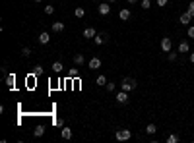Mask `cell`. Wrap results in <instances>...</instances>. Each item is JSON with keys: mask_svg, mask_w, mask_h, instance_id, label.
<instances>
[{"mask_svg": "<svg viewBox=\"0 0 194 143\" xmlns=\"http://www.w3.org/2000/svg\"><path fill=\"white\" fill-rule=\"evenodd\" d=\"M21 56L29 58V56H31V49H29V47H24V49H21Z\"/></svg>", "mask_w": 194, "mask_h": 143, "instance_id": "cell-21", "label": "cell"}, {"mask_svg": "<svg viewBox=\"0 0 194 143\" xmlns=\"http://www.w3.org/2000/svg\"><path fill=\"white\" fill-rule=\"evenodd\" d=\"M14 83H16V75L14 74H8L6 75V85L10 87V89H14Z\"/></svg>", "mask_w": 194, "mask_h": 143, "instance_id": "cell-11", "label": "cell"}, {"mask_svg": "<svg viewBox=\"0 0 194 143\" xmlns=\"http://www.w3.org/2000/svg\"><path fill=\"white\" fill-rule=\"evenodd\" d=\"M188 50H190V45L186 41H180L179 43V52H188Z\"/></svg>", "mask_w": 194, "mask_h": 143, "instance_id": "cell-15", "label": "cell"}, {"mask_svg": "<svg viewBox=\"0 0 194 143\" xmlns=\"http://www.w3.org/2000/svg\"><path fill=\"white\" fill-rule=\"evenodd\" d=\"M43 134H45V128L43 126H37L35 130H33V135H35V137H41Z\"/></svg>", "mask_w": 194, "mask_h": 143, "instance_id": "cell-20", "label": "cell"}, {"mask_svg": "<svg viewBox=\"0 0 194 143\" xmlns=\"http://www.w3.org/2000/svg\"><path fill=\"white\" fill-rule=\"evenodd\" d=\"M45 14H47V16L54 14V6H53V4H49V6H45Z\"/></svg>", "mask_w": 194, "mask_h": 143, "instance_id": "cell-23", "label": "cell"}, {"mask_svg": "<svg viewBox=\"0 0 194 143\" xmlns=\"http://www.w3.org/2000/svg\"><path fill=\"white\" fill-rule=\"evenodd\" d=\"M78 74H80V72H78V68H72L70 72H68V75H70V78H78Z\"/></svg>", "mask_w": 194, "mask_h": 143, "instance_id": "cell-29", "label": "cell"}, {"mask_svg": "<svg viewBox=\"0 0 194 143\" xmlns=\"http://www.w3.org/2000/svg\"><path fill=\"white\" fill-rule=\"evenodd\" d=\"M95 83H97V85H107V79H105V75H99Z\"/></svg>", "mask_w": 194, "mask_h": 143, "instance_id": "cell-25", "label": "cell"}, {"mask_svg": "<svg viewBox=\"0 0 194 143\" xmlns=\"http://www.w3.org/2000/svg\"><path fill=\"white\" fill-rule=\"evenodd\" d=\"M115 99H117V103H119V105H126V103H128V93L120 89V91L117 93V97H115Z\"/></svg>", "mask_w": 194, "mask_h": 143, "instance_id": "cell-4", "label": "cell"}, {"mask_svg": "<svg viewBox=\"0 0 194 143\" xmlns=\"http://www.w3.org/2000/svg\"><path fill=\"white\" fill-rule=\"evenodd\" d=\"M51 41V35H49V33H41V35H39V43H41V45H47V43Z\"/></svg>", "mask_w": 194, "mask_h": 143, "instance_id": "cell-14", "label": "cell"}, {"mask_svg": "<svg viewBox=\"0 0 194 143\" xmlns=\"http://www.w3.org/2000/svg\"><path fill=\"white\" fill-rule=\"evenodd\" d=\"M74 64H76V66H84V64H86V58L82 56V54H74Z\"/></svg>", "mask_w": 194, "mask_h": 143, "instance_id": "cell-16", "label": "cell"}, {"mask_svg": "<svg viewBox=\"0 0 194 143\" xmlns=\"http://www.w3.org/2000/svg\"><path fill=\"white\" fill-rule=\"evenodd\" d=\"M157 6H167V0H157Z\"/></svg>", "mask_w": 194, "mask_h": 143, "instance_id": "cell-33", "label": "cell"}, {"mask_svg": "<svg viewBox=\"0 0 194 143\" xmlns=\"http://www.w3.org/2000/svg\"><path fill=\"white\" fill-rule=\"evenodd\" d=\"M97 10H99V14H101V16H109L111 6H109V4H99V8H97Z\"/></svg>", "mask_w": 194, "mask_h": 143, "instance_id": "cell-9", "label": "cell"}, {"mask_svg": "<svg viewBox=\"0 0 194 143\" xmlns=\"http://www.w3.org/2000/svg\"><path fill=\"white\" fill-rule=\"evenodd\" d=\"M35 2H43V0H35Z\"/></svg>", "mask_w": 194, "mask_h": 143, "instance_id": "cell-36", "label": "cell"}, {"mask_svg": "<svg viewBox=\"0 0 194 143\" xmlns=\"http://www.w3.org/2000/svg\"><path fill=\"white\" fill-rule=\"evenodd\" d=\"M53 31L54 33H62L64 31V23H62V21H54V23H53Z\"/></svg>", "mask_w": 194, "mask_h": 143, "instance_id": "cell-13", "label": "cell"}, {"mask_svg": "<svg viewBox=\"0 0 194 143\" xmlns=\"http://www.w3.org/2000/svg\"><path fill=\"white\" fill-rule=\"evenodd\" d=\"M130 16H132V14H130V10H128V8H122L120 12H119V18H120L122 21H128V19H130Z\"/></svg>", "mask_w": 194, "mask_h": 143, "instance_id": "cell-6", "label": "cell"}, {"mask_svg": "<svg viewBox=\"0 0 194 143\" xmlns=\"http://www.w3.org/2000/svg\"><path fill=\"white\" fill-rule=\"evenodd\" d=\"M155 131H157V128H155V124H147V126H146V134H150V135H153V134H155Z\"/></svg>", "mask_w": 194, "mask_h": 143, "instance_id": "cell-19", "label": "cell"}, {"mask_svg": "<svg viewBox=\"0 0 194 143\" xmlns=\"http://www.w3.org/2000/svg\"><path fill=\"white\" fill-rule=\"evenodd\" d=\"M95 35H97V31H95L93 27H87V29H84V37H86V39H93Z\"/></svg>", "mask_w": 194, "mask_h": 143, "instance_id": "cell-8", "label": "cell"}, {"mask_svg": "<svg viewBox=\"0 0 194 143\" xmlns=\"http://www.w3.org/2000/svg\"><path fill=\"white\" fill-rule=\"evenodd\" d=\"M115 137L119 139V141H128V139H132V131L130 130H117L115 131Z\"/></svg>", "mask_w": 194, "mask_h": 143, "instance_id": "cell-2", "label": "cell"}, {"mask_svg": "<svg viewBox=\"0 0 194 143\" xmlns=\"http://www.w3.org/2000/svg\"><path fill=\"white\" fill-rule=\"evenodd\" d=\"M54 124L58 126V128H64V120H62V118H56V120H54Z\"/></svg>", "mask_w": 194, "mask_h": 143, "instance_id": "cell-31", "label": "cell"}, {"mask_svg": "<svg viewBox=\"0 0 194 143\" xmlns=\"http://www.w3.org/2000/svg\"><path fill=\"white\" fill-rule=\"evenodd\" d=\"M97 68H101V60L95 56V58L89 60V70H97Z\"/></svg>", "mask_w": 194, "mask_h": 143, "instance_id": "cell-10", "label": "cell"}, {"mask_svg": "<svg viewBox=\"0 0 194 143\" xmlns=\"http://www.w3.org/2000/svg\"><path fill=\"white\" fill-rule=\"evenodd\" d=\"M62 139H72V130L70 128H62Z\"/></svg>", "mask_w": 194, "mask_h": 143, "instance_id": "cell-17", "label": "cell"}, {"mask_svg": "<svg viewBox=\"0 0 194 143\" xmlns=\"http://www.w3.org/2000/svg\"><path fill=\"white\" fill-rule=\"evenodd\" d=\"M107 91H115V87H117V83H113V81H107Z\"/></svg>", "mask_w": 194, "mask_h": 143, "instance_id": "cell-28", "label": "cell"}, {"mask_svg": "<svg viewBox=\"0 0 194 143\" xmlns=\"http://www.w3.org/2000/svg\"><path fill=\"white\" fill-rule=\"evenodd\" d=\"M190 62L194 64V52H190Z\"/></svg>", "mask_w": 194, "mask_h": 143, "instance_id": "cell-34", "label": "cell"}, {"mask_svg": "<svg viewBox=\"0 0 194 143\" xmlns=\"http://www.w3.org/2000/svg\"><path fill=\"white\" fill-rule=\"evenodd\" d=\"M109 2H117V0H109Z\"/></svg>", "mask_w": 194, "mask_h": 143, "instance_id": "cell-35", "label": "cell"}, {"mask_svg": "<svg viewBox=\"0 0 194 143\" xmlns=\"http://www.w3.org/2000/svg\"><path fill=\"white\" fill-rule=\"evenodd\" d=\"M159 47H161V50H163V52H171V49H173V43H171V39H169V37H163V39H161V43H159Z\"/></svg>", "mask_w": 194, "mask_h": 143, "instance_id": "cell-3", "label": "cell"}, {"mask_svg": "<svg viewBox=\"0 0 194 143\" xmlns=\"http://www.w3.org/2000/svg\"><path fill=\"white\" fill-rule=\"evenodd\" d=\"M190 19H192V16H190L188 12H182V14H180V18H179V21H180L182 25H188V23H190Z\"/></svg>", "mask_w": 194, "mask_h": 143, "instance_id": "cell-7", "label": "cell"}, {"mask_svg": "<svg viewBox=\"0 0 194 143\" xmlns=\"http://www.w3.org/2000/svg\"><path fill=\"white\" fill-rule=\"evenodd\" d=\"M167 58H169L171 62H175V60H177V52H169V54H167Z\"/></svg>", "mask_w": 194, "mask_h": 143, "instance_id": "cell-30", "label": "cell"}, {"mask_svg": "<svg viewBox=\"0 0 194 143\" xmlns=\"http://www.w3.org/2000/svg\"><path fill=\"white\" fill-rule=\"evenodd\" d=\"M186 35L194 39V25H190V27H188V31H186Z\"/></svg>", "mask_w": 194, "mask_h": 143, "instance_id": "cell-32", "label": "cell"}, {"mask_svg": "<svg viewBox=\"0 0 194 143\" xmlns=\"http://www.w3.org/2000/svg\"><path fill=\"white\" fill-rule=\"evenodd\" d=\"M142 8H144V10H150V8H152V2H150V0H142Z\"/></svg>", "mask_w": 194, "mask_h": 143, "instance_id": "cell-27", "label": "cell"}, {"mask_svg": "<svg viewBox=\"0 0 194 143\" xmlns=\"http://www.w3.org/2000/svg\"><path fill=\"white\" fill-rule=\"evenodd\" d=\"M136 85H138V83H136V79H134V78H124V79L120 81V89H122V91H126V93H130V91H134V89H136Z\"/></svg>", "mask_w": 194, "mask_h": 143, "instance_id": "cell-1", "label": "cell"}, {"mask_svg": "<svg viewBox=\"0 0 194 143\" xmlns=\"http://www.w3.org/2000/svg\"><path fill=\"white\" fill-rule=\"evenodd\" d=\"M74 16H76V18H84V16H86V10H84L82 6L74 8Z\"/></svg>", "mask_w": 194, "mask_h": 143, "instance_id": "cell-18", "label": "cell"}, {"mask_svg": "<svg viewBox=\"0 0 194 143\" xmlns=\"http://www.w3.org/2000/svg\"><path fill=\"white\" fill-rule=\"evenodd\" d=\"M107 39H109V35H107V33H97V35L93 37L95 45H105V43H107Z\"/></svg>", "mask_w": 194, "mask_h": 143, "instance_id": "cell-5", "label": "cell"}, {"mask_svg": "<svg viewBox=\"0 0 194 143\" xmlns=\"http://www.w3.org/2000/svg\"><path fill=\"white\" fill-rule=\"evenodd\" d=\"M167 143H179V135H175V134L167 135Z\"/></svg>", "mask_w": 194, "mask_h": 143, "instance_id": "cell-22", "label": "cell"}, {"mask_svg": "<svg viewBox=\"0 0 194 143\" xmlns=\"http://www.w3.org/2000/svg\"><path fill=\"white\" fill-rule=\"evenodd\" d=\"M33 74H35L37 78H39V75L43 74V66H35V68H33Z\"/></svg>", "mask_w": 194, "mask_h": 143, "instance_id": "cell-26", "label": "cell"}, {"mask_svg": "<svg viewBox=\"0 0 194 143\" xmlns=\"http://www.w3.org/2000/svg\"><path fill=\"white\" fill-rule=\"evenodd\" d=\"M186 12L194 18V0H192V2H188V8H186Z\"/></svg>", "mask_w": 194, "mask_h": 143, "instance_id": "cell-24", "label": "cell"}, {"mask_svg": "<svg viewBox=\"0 0 194 143\" xmlns=\"http://www.w3.org/2000/svg\"><path fill=\"white\" fill-rule=\"evenodd\" d=\"M51 70H53L54 74H60V72L64 70V66H62V62H53V66H51Z\"/></svg>", "mask_w": 194, "mask_h": 143, "instance_id": "cell-12", "label": "cell"}]
</instances>
